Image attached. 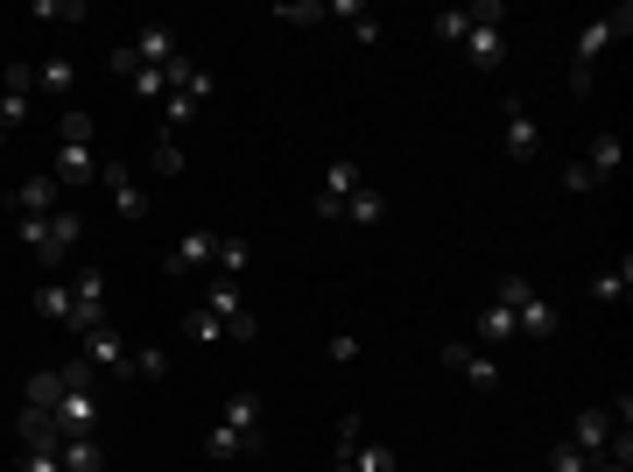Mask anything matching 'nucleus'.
<instances>
[{
	"label": "nucleus",
	"instance_id": "f3484780",
	"mask_svg": "<svg viewBox=\"0 0 633 472\" xmlns=\"http://www.w3.org/2000/svg\"><path fill=\"white\" fill-rule=\"evenodd\" d=\"M57 465L64 472H105V445L99 437H64V445H57Z\"/></svg>",
	"mask_w": 633,
	"mask_h": 472
},
{
	"label": "nucleus",
	"instance_id": "f257e3e1",
	"mask_svg": "<svg viewBox=\"0 0 633 472\" xmlns=\"http://www.w3.org/2000/svg\"><path fill=\"white\" fill-rule=\"evenodd\" d=\"M14 233H22V247H36V261L57 275V269L71 261V247L85 240V219L71 212V204H57L50 219H14Z\"/></svg>",
	"mask_w": 633,
	"mask_h": 472
},
{
	"label": "nucleus",
	"instance_id": "a19ab883",
	"mask_svg": "<svg viewBox=\"0 0 633 472\" xmlns=\"http://www.w3.org/2000/svg\"><path fill=\"white\" fill-rule=\"evenodd\" d=\"M22 472H64V465H57V451H22Z\"/></svg>",
	"mask_w": 633,
	"mask_h": 472
},
{
	"label": "nucleus",
	"instance_id": "58836bf2",
	"mask_svg": "<svg viewBox=\"0 0 633 472\" xmlns=\"http://www.w3.org/2000/svg\"><path fill=\"white\" fill-rule=\"evenodd\" d=\"M528 297H535V283H528V275H507V283H500V297H493V303H507V311H514V303H528Z\"/></svg>",
	"mask_w": 633,
	"mask_h": 472
},
{
	"label": "nucleus",
	"instance_id": "a878e982",
	"mask_svg": "<svg viewBox=\"0 0 633 472\" xmlns=\"http://www.w3.org/2000/svg\"><path fill=\"white\" fill-rule=\"evenodd\" d=\"M507 338H514V311H507V303H486V311H479V346H507Z\"/></svg>",
	"mask_w": 633,
	"mask_h": 472
},
{
	"label": "nucleus",
	"instance_id": "1a4fd4ad",
	"mask_svg": "<svg viewBox=\"0 0 633 472\" xmlns=\"http://www.w3.org/2000/svg\"><path fill=\"white\" fill-rule=\"evenodd\" d=\"M99 184L113 190V204H120V219H127V226H141V219H148V198L134 190V170H127V162H99Z\"/></svg>",
	"mask_w": 633,
	"mask_h": 472
},
{
	"label": "nucleus",
	"instance_id": "2f4dec72",
	"mask_svg": "<svg viewBox=\"0 0 633 472\" xmlns=\"http://www.w3.org/2000/svg\"><path fill=\"white\" fill-rule=\"evenodd\" d=\"M170 374V352L162 346H134V381H162Z\"/></svg>",
	"mask_w": 633,
	"mask_h": 472
},
{
	"label": "nucleus",
	"instance_id": "412c9836",
	"mask_svg": "<svg viewBox=\"0 0 633 472\" xmlns=\"http://www.w3.org/2000/svg\"><path fill=\"white\" fill-rule=\"evenodd\" d=\"M592 297H598V303H626V297H633V261H626V254H620V269H598V275H592Z\"/></svg>",
	"mask_w": 633,
	"mask_h": 472
},
{
	"label": "nucleus",
	"instance_id": "393cba45",
	"mask_svg": "<svg viewBox=\"0 0 633 472\" xmlns=\"http://www.w3.org/2000/svg\"><path fill=\"white\" fill-rule=\"evenodd\" d=\"M345 219H352V226H381V219H387V198H381V190H367V184H359L352 198H345Z\"/></svg>",
	"mask_w": 633,
	"mask_h": 472
},
{
	"label": "nucleus",
	"instance_id": "423d86ee",
	"mask_svg": "<svg viewBox=\"0 0 633 472\" xmlns=\"http://www.w3.org/2000/svg\"><path fill=\"white\" fill-rule=\"evenodd\" d=\"M99 417H105V388H64V402H57L64 437H99Z\"/></svg>",
	"mask_w": 633,
	"mask_h": 472
},
{
	"label": "nucleus",
	"instance_id": "c03bdc74",
	"mask_svg": "<svg viewBox=\"0 0 633 472\" xmlns=\"http://www.w3.org/2000/svg\"><path fill=\"white\" fill-rule=\"evenodd\" d=\"M0 149H8V141H0Z\"/></svg>",
	"mask_w": 633,
	"mask_h": 472
},
{
	"label": "nucleus",
	"instance_id": "39448f33",
	"mask_svg": "<svg viewBox=\"0 0 633 472\" xmlns=\"http://www.w3.org/2000/svg\"><path fill=\"white\" fill-rule=\"evenodd\" d=\"M99 324H105V275L78 269V275H71V324H64V332L85 338V332H99Z\"/></svg>",
	"mask_w": 633,
	"mask_h": 472
},
{
	"label": "nucleus",
	"instance_id": "473e14b6",
	"mask_svg": "<svg viewBox=\"0 0 633 472\" xmlns=\"http://www.w3.org/2000/svg\"><path fill=\"white\" fill-rule=\"evenodd\" d=\"M36 22H85V0H36Z\"/></svg>",
	"mask_w": 633,
	"mask_h": 472
},
{
	"label": "nucleus",
	"instance_id": "cd10ccee",
	"mask_svg": "<svg viewBox=\"0 0 633 472\" xmlns=\"http://www.w3.org/2000/svg\"><path fill=\"white\" fill-rule=\"evenodd\" d=\"M352 472H395V451L373 445V437L359 431V445H352Z\"/></svg>",
	"mask_w": 633,
	"mask_h": 472
},
{
	"label": "nucleus",
	"instance_id": "4be33fe9",
	"mask_svg": "<svg viewBox=\"0 0 633 472\" xmlns=\"http://www.w3.org/2000/svg\"><path fill=\"white\" fill-rule=\"evenodd\" d=\"M71 85H78V64H71V57H42V64H36V92L64 99Z\"/></svg>",
	"mask_w": 633,
	"mask_h": 472
},
{
	"label": "nucleus",
	"instance_id": "f704fd0d",
	"mask_svg": "<svg viewBox=\"0 0 633 472\" xmlns=\"http://www.w3.org/2000/svg\"><path fill=\"white\" fill-rule=\"evenodd\" d=\"M464 28H472V22H464V8H444V14L430 22V36H436V42H464Z\"/></svg>",
	"mask_w": 633,
	"mask_h": 472
},
{
	"label": "nucleus",
	"instance_id": "6ab92c4d",
	"mask_svg": "<svg viewBox=\"0 0 633 472\" xmlns=\"http://www.w3.org/2000/svg\"><path fill=\"white\" fill-rule=\"evenodd\" d=\"M225 431H239V437H261V395H253V388H239L233 402H225Z\"/></svg>",
	"mask_w": 633,
	"mask_h": 472
},
{
	"label": "nucleus",
	"instance_id": "f03ea898",
	"mask_svg": "<svg viewBox=\"0 0 633 472\" xmlns=\"http://www.w3.org/2000/svg\"><path fill=\"white\" fill-rule=\"evenodd\" d=\"M633 28V8H612V14H598L592 28L578 36V57H570V92H592V71H598V57H606V42H620Z\"/></svg>",
	"mask_w": 633,
	"mask_h": 472
},
{
	"label": "nucleus",
	"instance_id": "79ce46f5",
	"mask_svg": "<svg viewBox=\"0 0 633 472\" xmlns=\"http://www.w3.org/2000/svg\"><path fill=\"white\" fill-rule=\"evenodd\" d=\"M563 190H598V184H592V170H584V162H570V170H563Z\"/></svg>",
	"mask_w": 633,
	"mask_h": 472
},
{
	"label": "nucleus",
	"instance_id": "7ed1b4c3",
	"mask_svg": "<svg viewBox=\"0 0 633 472\" xmlns=\"http://www.w3.org/2000/svg\"><path fill=\"white\" fill-rule=\"evenodd\" d=\"M444 367L464 381V388H479V395L500 388V360H493L486 346H472V338H444Z\"/></svg>",
	"mask_w": 633,
	"mask_h": 472
},
{
	"label": "nucleus",
	"instance_id": "f8f14e48",
	"mask_svg": "<svg viewBox=\"0 0 633 472\" xmlns=\"http://www.w3.org/2000/svg\"><path fill=\"white\" fill-rule=\"evenodd\" d=\"M57 190H64V184H57V176H28L22 190H8L14 219H50V212H57Z\"/></svg>",
	"mask_w": 633,
	"mask_h": 472
},
{
	"label": "nucleus",
	"instance_id": "a211bd4d",
	"mask_svg": "<svg viewBox=\"0 0 633 472\" xmlns=\"http://www.w3.org/2000/svg\"><path fill=\"white\" fill-rule=\"evenodd\" d=\"M127 50L141 57V64H156V71H162V64H176V57H184V50H176V36H170V28H162V22H156V28H141V36H134Z\"/></svg>",
	"mask_w": 633,
	"mask_h": 472
},
{
	"label": "nucleus",
	"instance_id": "c756f323",
	"mask_svg": "<svg viewBox=\"0 0 633 472\" xmlns=\"http://www.w3.org/2000/svg\"><path fill=\"white\" fill-rule=\"evenodd\" d=\"M190 121H198V99H190V92L162 99V135H170V127H190Z\"/></svg>",
	"mask_w": 633,
	"mask_h": 472
},
{
	"label": "nucleus",
	"instance_id": "b1692460",
	"mask_svg": "<svg viewBox=\"0 0 633 472\" xmlns=\"http://www.w3.org/2000/svg\"><path fill=\"white\" fill-rule=\"evenodd\" d=\"M620 135H598L592 141V156H584V170H592V184H606V176H620Z\"/></svg>",
	"mask_w": 633,
	"mask_h": 472
},
{
	"label": "nucleus",
	"instance_id": "4468645a",
	"mask_svg": "<svg viewBox=\"0 0 633 472\" xmlns=\"http://www.w3.org/2000/svg\"><path fill=\"white\" fill-rule=\"evenodd\" d=\"M99 176V156H92V141H57V184H92Z\"/></svg>",
	"mask_w": 633,
	"mask_h": 472
},
{
	"label": "nucleus",
	"instance_id": "bb28decb",
	"mask_svg": "<svg viewBox=\"0 0 633 472\" xmlns=\"http://www.w3.org/2000/svg\"><path fill=\"white\" fill-rule=\"evenodd\" d=\"M28 402H36V409H57V402H64V367H42V374H28Z\"/></svg>",
	"mask_w": 633,
	"mask_h": 472
},
{
	"label": "nucleus",
	"instance_id": "0eeeda50",
	"mask_svg": "<svg viewBox=\"0 0 633 472\" xmlns=\"http://www.w3.org/2000/svg\"><path fill=\"white\" fill-rule=\"evenodd\" d=\"M204 311L225 324V338H253V332H261L253 311H247V297H239V283H211L204 289Z\"/></svg>",
	"mask_w": 633,
	"mask_h": 472
},
{
	"label": "nucleus",
	"instance_id": "c85d7f7f",
	"mask_svg": "<svg viewBox=\"0 0 633 472\" xmlns=\"http://www.w3.org/2000/svg\"><path fill=\"white\" fill-rule=\"evenodd\" d=\"M127 85H134V99H170V64H162V71H156V64H141Z\"/></svg>",
	"mask_w": 633,
	"mask_h": 472
},
{
	"label": "nucleus",
	"instance_id": "7c9ffc66",
	"mask_svg": "<svg viewBox=\"0 0 633 472\" xmlns=\"http://www.w3.org/2000/svg\"><path fill=\"white\" fill-rule=\"evenodd\" d=\"M211 269H219V283H239V269H247V240H219V261H211Z\"/></svg>",
	"mask_w": 633,
	"mask_h": 472
},
{
	"label": "nucleus",
	"instance_id": "72a5a7b5",
	"mask_svg": "<svg viewBox=\"0 0 633 472\" xmlns=\"http://www.w3.org/2000/svg\"><path fill=\"white\" fill-rule=\"evenodd\" d=\"M57 141H99V127H92V113H78L71 107L64 121H57Z\"/></svg>",
	"mask_w": 633,
	"mask_h": 472
},
{
	"label": "nucleus",
	"instance_id": "c9c22d12",
	"mask_svg": "<svg viewBox=\"0 0 633 472\" xmlns=\"http://www.w3.org/2000/svg\"><path fill=\"white\" fill-rule=\"evenodd\" d=\"M549 472H592V459H584V451L563 437V445H549Z\"/></svg>",
	"mask_w": 633,
	"mask_h": 472
},
{
	"label": "nucleus",
	"instance_id": "9d476101",
	"mask_svg": "<svg viewBox=\"0 0 633 472\" xmlns=\"http://www.w3.org/2000/svg\"><path fill=\"white\" fill-rule=\"evenodd\" d=\"M211 261H219V233H184V240L170 247V254H162V269L170 275H190V269H211Z\"/></svg>",
	"mask_w": 633,
	"mask_h": 472
},
{
	"label": "nucleus",
	"instance_id": "4c0bfd02",
	"mask_svg": "<svg viewBox=\"0 0 633 472\" xmlns=\"http://www.w3.org/2000/svg\"><path fill=\"white\" fill-rule=\"evenodd\" d=\"M275 22H296V28H310V22H324V0H296V8H275Z\"/></svg>",
	"mask_w": 633,
	"mask_h": 472
},
{
	"label": "nucleus",
	"instance_id": "aec40b11",
	"mask_svg": "<svg viewBox=\"0 0 633 472\" xmlns=\"http://www.w3.org/2000/svg\"><path fill=\"white\" fill-rule=\"evenodd\" d=\"M36 318L42 324H71V283L64 275H50V283L36 289Z\"/></svg>",
	"mask_w": 633,
	"mask_h": 472
},
{
	"label": "nucleus",
	"instance_id": "20e7f679",
	"mask_svg": "<svg viewBox=\"0 0 633 472\" xmlns=\"http://www.w3.org/2000/svg\"><path fill=\"white\" fill-rule=\"evenodd\" d=\"M78 352H85V360L99 367V381H113V388H120V381H134V346H127V338L113 332V324H99V332H85V338H78Z\"/></svg>",
	"mask_w": 633,
	"mask_h": 472
},
{
	"label": "nucleus",
	"instance_id": "ddd939ff",
	"mask_svg": "<svg viewBox=\"0 0 633 472\" xmlns=\"http://www.w3.org/2000/svg\"><path fill=\"white\" fill-rule=\"evenodd\" d=\"M22 451H57L64 445V431H57V409H36V402H22Z\"/></svg>",
	"mask_w": 633,
	"mask_h": 472
},
{
	"label": "nucleus",
	"instance_id": "e433bc0d",
	"mask_svg": "<svg viewBox=\"0 0 633 472\" xmlns=\"http://www.w3.org/2000/svg\"><path fill=\"white\" fill-rule=\"evenodd\" d=\"M184 332H190V338H204V346H211V338H225V324H219V318H211L204 303H198V311L184 318Z\"/></svg>",
	"mask_w": 633,
	"mask_h": 472
},
{
	"label": "nucleus",
	"instance_id": "2eb2a0df",
	"mask_svg": "<svg viewBox=\"0 0 633 472\" xmlns=\"http://www.w3.org/2000/svg\"><path fill=\"white\" fill-rule=\"evenodd\" d=\"M514 332L521 338H556V332H563V311L542 303V297H528V303H514Z\"/></svg>",
	"mask_w": 633,
	"mask_h": 472
},
{
	"label": "nucleus",
	"instance_id": "ea45409f",
	"mask_svg": "<svg viewBox=\"0 0 633 472\" xmlns=\"http://www.w3.org/2000/svg\"><path fill=\"white\" fill-rule=\"evenodd\" d=\"M156 170L162 176H184V149H176V141H156Z\"/></svg>",
	"mask_w": 633,
	"mask_h": 472
},
{
	"label": "nucleus",
	"instance_id": "dca6fc26",
	"mask_svg": "<svg viewBox=\"0 0 633 472\" xmlns=\"http://www.w3.org/2000/svg\"><path fill=\"white\" fill-rule=\"evenodd\" d=\"M570 445H578L584 459H598V451L612 445V409H584V417H578V431H570Z\"/></svg>",
	"mask_w": 633,
	"mask_h": 472
},
{
	"label": "nucleus",
	"instance_id": "6e6552de",
	"mask_svg": "<svg viewBox=\"0 0 633 472\" xmlns=\"http://www.w3.org/2000/svg\"><path fill=\"white\" fill-rule=\"evenodd\" d=\"M359 184H367V176H359V162H352V156H331L324 184H316V219H338V212H345V198H352Z\"/></svg>",
	"mask_w": 633,
	"mask_h": 472
},
{
	"label": "nucleus",
	"instance_id": "5701e85b",
	"mask_svg": "<svg viewBox=\"0 0 633 472\" xmlns=\"http://www.w3.org/2000/svg\"><path fill=\"white\" fill-rule=\"evenodd\" d=\"M204 451L219 465H233V459H253V451H261V437H239V431H225V423H219V431L204 437Z\"/></svg>",
	"mask_w": 633,
	"mask_h": 472
},
{
	"label": "nucleus",
	"instance_id": "9b49d317",
	"mask_svg": "<svg viewBox=\"0 0 633 472\" xmlns=\"http://www.w3.org/2000/svg\"><path fill=\"white\" fill-rule=\"evenodd\" d=\"M535 149H542V127H535V113H528V99H507V156L535 162Z\"/></svg>",
	"mask_w": 633,
	"mask_h": 472
},
{
	"label": "nucleus",
	"instance_id": "37998d69",
	"mask_svg": "<svg viewBox=\"0 0 633 472\" xmlns=\"http://www.w3.org/2000/svg\"><path fill=\"white\" fill-rule=\"evenodd\" d=\"M592 472H626V459H612V465H592Z\"/></svg>",
	"mask_w": 633,
	"mask_h": 472
}]
</instances>
